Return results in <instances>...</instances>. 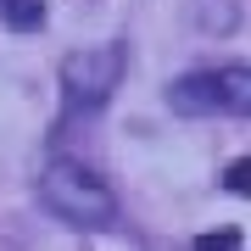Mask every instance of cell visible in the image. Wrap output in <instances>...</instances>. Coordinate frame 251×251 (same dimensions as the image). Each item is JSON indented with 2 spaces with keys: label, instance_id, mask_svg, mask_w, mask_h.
<instances>
[{
  "label": "cell",
  "instance_id": "cell-3",
  "mask_svg": "<svg viewBox=\"0 0 251 251\" xmlns=\"http://www.w3.org/2000/svg\"><path fill=\"white\" fill-rule=\"evenodd\" d=\"M168 106L179 117H206L218 112V90H212V73H190V78L168 84Z\"/></svg>",
  "mask_w": 251,
  "mask_h": 251
},
{
  "label": "cell",
  "instance_id": "cell-1",
  "mask_svg": "<svg viewBox=\"0 0 251 251\" xmlns=\"http://www.w3.org/2000/svg\"><path fill=\"white\" fill-rule=\"evenodd\" d=\"M39 201L56 218H67L73 229H112L117 224V196L106 190V179H95L84 162H67V156H56L39 173Z\"/></svg>",
  "mask_w": 251,
  "mask_h": 251
},
{
  "label": "cell",
  "instance_id": "cell-6",
  "mask_svg": "<svg viewBox=\"0 0 251 251\" xmlns=\"http://www.w3.org/2000/svg\"><path fill=\"white\" fill-rule=\"evenodd\" d=\"M224 190L229 196H251V156H234L224 168Z\"/></svg>",
  "mask_w": 251,
  "mask_h": 251
},
{
  "label": "cell",
  "instance_id": "cell-8",
  "mask_svg": "<svg viewBox=\"0 0 251 251\" xmlns=\"http://www.w3.org/2000/svg\"><path fill=\"white\" fill-rule=\"evenodd\" d=\"M196 251H240V229H218V234H201Z\"/></svg>",
  "mask_w": 251,
  "mask_h": 251
},
{
  "label": "cell",
  "instance_id": "cell-4",
  "mask_svg": "<svg viewBox=\"0 0 251 251\" xmlns=\"http://www.w3.org/2000/svg\"><path fill=\"white\" fill-rule=\"evenodd\" d=\"M212 90H218V112H251V67L212 73Z\"/></svg>",
  "mask_w": 251,
  "mask_h": 251
},
{
  "label": "cell",
  "instance_id": "cell-5",
  "mask_svg": "<svg viewBox=\"0 0 251 251\" xmlns=\"http://www.w3.org/2000/svg\"><path fill=\"white\" fill-rule=\"evenodd\" d=\"M0 17L11 28H39L45 23V6H39V0H0Z\"/></svg>",
  "mask_w": 251,
  "mask_h": 251
},
{
  "label": "cell",
  "instance_id": "cell-7",
  "mask_svg": "<svg viewBox=\"0 0 251 251\" xmlns=\"http://www.w3.org/2000/svg\"><path fill=\"white\" fill-rule=\"evenodd\" d=\"M201 28H234V6L229 0H206L201 6Z\"/></svg>",
  "mask_w": 251,
  "mask_h": 251
},
{
  "label": "cell",
  "instance_id": "cell-2",
  "mask_svg": "<svg viewBox=\"0 0 251 251\" xmlns=\"http://www.w3.org/2000/svg\"><path fill=\"white\" fill-rule=\"evenodd\" d=\"M123 84V45H84L62 62V90L73 106H106Z\"/></svg>",
  "mask_w": 251,
  "mask_h": 251
}]
</instances>
